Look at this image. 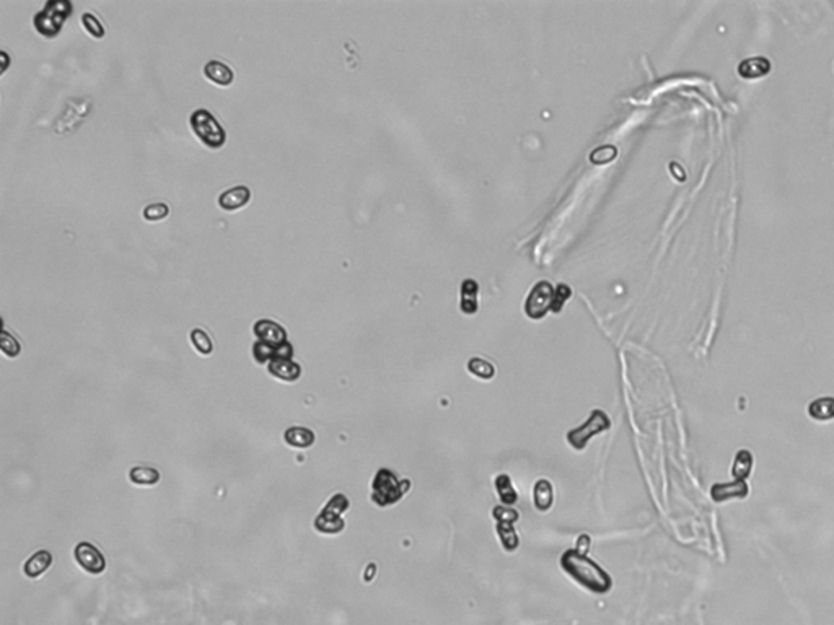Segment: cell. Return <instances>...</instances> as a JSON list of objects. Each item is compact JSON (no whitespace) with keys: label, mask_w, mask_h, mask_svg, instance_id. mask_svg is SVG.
<instances>
[{"label":"cell","mask_w":834,"mask_h":625,"mask_svg":"<svg viewBox=\"0 0 834 625\" xmlns=\"http://www.w3.org/2000/svg\"><path fill=\"white\" fill-rule=\"evenodd\" d=\"M51 563H53V555L48 550H39L26 560V563L23 565V573L28 578H39L51 567Z\"/></svg>","instance_id":"cell-15"},{"label":"cell","mask_w":834,"mask_h":625,"mask_svg":"<svg viewBox=\"0 0 834 625\" xmlns=\"http://www.w3.org/2000/svg\"><path fill=\"white\" fill-rule=\"evenodd\" d=\"M469 372L482 379H491L492 374H494V368H492L491 363L484 362L481 359H473L469 362Z\"/></svg>","instance_id":"cell-26"},{"label":"cell","mask_w":834,"mask_h":625,"mask_svg":"<svg viewBox=\"0 0 834 625\" xmlns=\"http://www.w3.org/2000/svg\"><path fill=\"white\" fill-rule=\"evenodd\" d=\"M267 370L274 378L285 383H293L300 378L302 367L292 362V359H274L267 365Z\"/></svg>","instance_id":"cell-11"},{"label":"cell","mask_w":834,"mask_h":625,"mask_svg":"<svg viewBox=\"0 0 834 625\" xmlns=\"http://www.w3.org/2000/svg\"><path fill=\"white\" fill-rule=\"evenodd\" d=\"M711 493H712V498L716 500V502H725V500H729V498H745L746 495H748V485H746L745 480H734V482L717 484L712 487Z\"/></svg>","instance_id":"cell-13"},{"label":"cell","mask_w":834,"mask_h":625,"mask_svg":"<svg viewBox=\"0 0 834 625\" xmlns=\"http://www.w3.org/2000/svg\"><path fill=\"white\" fill-rule=\"evenodd\" d=\"M204 75L209 82L219 87H230L235 80V73L225 62L209 61L204 66Z\"/></svg>","instance_id":"cell-12"},{"label":"cell","mask_w":834,"mask_h":625,"mask_svg":"<svg viewBox=\"0 0 834 625\" xmlns=\"http://www.w3.org/2000/svg\"><path fill=\"white\" fill-rule=\"evenodd\" d=\"M534 503H536L538 510H547L552 505V487L547 480H538L536 487H534Z\"/></svg>","instance_id":"cell-21"},{"label":"cell","mask_w":834,"mask_h":625,"mask_svg":"<svg viewBox=\"0 0 834 625\" xmlns=\"http://www.w3.org/2000/svg\"><path fill=\"white\" fill-rule=\"evenodd\" d=\"M552 300H554V291H552L551 284L547 282H540L532 290L528 296V302L525 305L527 314L532 318H540L547 311V308L552 307Z\"/></svg>","instance_id":"cell-8"},{"label":"cell","mask_w":834,"mask_h":625,"mask_svg":"<svg viewBox=\"0 0 834 625\" xmlns=\"http://www.w3.org/2000/svg\"><path fill=\"white\" fill-rule=\"evenodd\" d=\"M561 565L579 585L587 588L588 591L603 595V592H608L611 590V577L603 570L600 565H597L593 560L585 557L579 550H568V552L562 555Z\"/></svg>","instance_id":"cell-1"},{"label":"cell","mask_w":834,"mask_h":625,"mask_svg":"<svg viewBox=\"0 0 834 625\" xmlns=\"http://www.w3.org/2000/svg\"><path fill=\"white\" fill-rule=\"evenodd\" d=\"M192 132L199 137V141L209 148H220L225 145L227 134L215 116L207 109H196L190 118Z\"/></svg>","instance_id":"cell-3"},{"label":"cell","mask_w":834,"mask_h":625,"mask_svg":"<svg viewBox=\"0 0 834 625\" xmlns=\"http://www.w3.org/2000/svg\"><path fill=\"white\" fill-rule=\"evenodd\" d=\"M808 414L815 420L834 419V397H819L808 406Z\"/></svg>","instance_id":"cell-19"},{"label":"cell","mask_w":834,"mask_h":625,"mask_svg":"<svg viewBox=\"0 0 834 625\" xmlns=\"http://www.w3.org/2000/svg\"><path fill=\"white\" fill-rule=\"evenodd\" d=\"M0 347H2L3 354H6L7 356H10V359H13V356H17L18 354H20V344H18V342L15 341V337H12L7 331L2 332V342H0Z\"/></svg>","instance_id":"cell-27"},{"label":"cell","mask_w":834,"mask_h":625,"mask_svg":"<svg viewBox=\"0 0 834 625\" xmlns=\"http://www.w3.org/2000/svg\"><path fill=\"white\" fill-rule=\"evenodd\" d=\"M253 331H255V336L261 342L273 347H280L287 342V332H285V329L279 323L273 321V319H260V321H256Z\"/></svg>","instance_id":"cell-9"},{"label":"cell","mask_w":834,"mask_h":625,"mask_svg":"<svg viewBox=\"0 0 834 625\" xmlns=\"http://www.w3.org/2000/svg\"><path fill=\"white\" fill-rule=\"evenodd\" d=\"M72 12L71 2L67 0H51L35 17V26L43 36L53 38L56 36Z\"/></svg>","instance_id":"cell-4"},{"label":"cell","mask_w":834,"mask_h":625,"mask_svg":"<svg viewBox=\"0 0 834 625\" xmlns=\"http://www.w3.org/2000/svg\"><path fill=\"white\" fill-rule=\"evenodd\" d=\"M608 427H610L608 415L601 410H595V412H592V415H590V419L585 422L583 427L575 428L574 432H570L568 435V438L572 446L583 448L590 437H593V435H597V433H601L603 430H606Z\"/></svg>","instance_id":"cell-5"},{"label":"cell","mask_w":834,"mask_h":625,"mask_svg":"<svg viewBox=\"0 0 834 625\" xmlns=\"http://www.w3.org/2000/svg\"><path fill=\"white\" fill-rule=\"evenodd\" d=\"M409 489L408 480H398L395 472L380 469L372 484V500L379 507H388L398 502Z\"/></svg>","instance_id":"cell-2"},{"label":"cell","mask_w":834,"mask_h":625,"mask_svg":"<svg viewBox=\"0 0 834 625\" xmlns=\"http://www.w3.org/2000/svg\"><path fill=\"white\" fill-rule=\"evenodd\" d=\"M315 527L321 534H339L344 529V521L338 513L323 510L315 520Z\"/></svg>","instance_id":"cell-17"},{"label":"cell","mask_w":834,"mask_h":625,"mask_svg":"<svg viewBox=\"0 0 834 625\" xmlns=\"http://www.w3.org/2000/svg\"><path fill=\"white\" fill-rule=\"evenodd\" d=\"M497 484V490H499L500 493V500L502 503L505 505H514L517 502V492H515V489L512 487V482H510L509 475H499L496 480Z\"/></svg>","instance_id":"cell-23"},{"label":"cell","mask_w":834,"mask_h":625,"mask_svg":"<svg viewBox=\"0 0 834 625\" xmlns=\"http://www.w3.org/2000/svg\"><path fill=\"white\" fill-rule=\"evenodd\" d=\"M170 215V207L167 203L163 202H155V203H149L144 208V212H142V217L147 221H161L165 220Z\"/></svg>","instance_id":"cell-25"},{"label":"cell","mask_w":834,"mask_h":625,"mask_svg":"<svg viewBox=\"0 0 834 625\" xmlns=\"http://www.w3.org/2000/svg\"><path fill=\"white\" fill-rule=\"evenodd\" d=\"M284 440L289 446L305 450V448H310L315 443V433L307 427H290L285 430Z\"/></svg>","instance_id":"cell-16"},{"label":"cell","mask_w":834,"mask_h":625,"mask_svg":"<svg viewBox=\"0 0 834 625\" xmlns=\"http://www.w3.org/2000/svg\"><path fill=\"white\" fill-rule=\"evenodd\" d=\"M129 479H131V482L136 484V485H144V487H150V485L158 484L160 472L156 471L155 467L136 466V467H132L131 472H129Z\"/></svg>","instance_id":"cell-18"},{"label":"cell","mask_w":834,"mask_h":625,"mask_svg":"<svg viewBox=\"0 0 834 625\" xmlns=\"http://www.w3.org/2000/svg\"><path fill=\"white\" fill-rule=\"evenodd\" d=\"M494 518L499 521L497 531H499V538L502 541V544H504V547L507 550L517 549L518 539H517V534H515L514 523L517 521L518 513L512 510V508L497 507L494 510Z\"/></svg>","instance_id":"cell-7"},{"label":"cell","mask_w":834,"mask_h":625,"mask_svg":"<svg viewBox=\"0 0 834 625\" xmlns=\"http://www.w3.org/2000/svg\"><path fill=\"white\" fill-rule=\"evenodd\" d=\"M73 557H75V562L80 565L87 573H90V575H100V573L105 572L106 560L103 554H101L93 544H77L75 550H73Z\"/></svg>","instance_id":"cell-6"},{"label":"cell","mask_w":834,"mask_h":625,"mask_svg":"<svg viewBox=\"0 0 834 625\" xmlns=\"http://www.w3.org/2000/svg\"><path fill=\"white\" fill-rule=\"evenodd\" d=\"M82 25H84L87 33L93 36L95 39H101L106 35L105 26L101 25V21L98 20V18H96L93 13H90V12L82 13Z\"/></svg>","instance_id":"cell-24"},{"label":"cell","mask_w":834,"mask_h":625,"mask_svg":"<svg viewBox=\"0 0 834 625\" xmlns=\"http://www.w3.org/2000/svg\"><path fill=\"white\" fill-rule=\"evenodd\" d=\"M771 72V62L766 57H750L746 61L740 62L738 73L740 77L746 80H754V78H761L766 73Z\"/></svg>","instance_id":"cell-14"},{"label":"cell","mask_w":834,"mask_h":625,"mask_svg":"<svg viewBox=\"0 0 834 625\" xmlns=\"http://www.w3.org/2000/svg\"><path fill=\"white\" fill-rule=\"evenodd\" d=\"M190 339H191L192 347H194V349L197 352H199L201 355L207 356V355L212 354V350H214V345H212V341H210L209 334H207L206 331L199 329V327H197V329H192L191 331Z\"/></svg>","instance_id":"cell-22"},{"label":"cell","mask_w":834,"mask_h":625,"mask_svg":"<svg viewBox=\"0 0 834 625\" xmlns=\"http://www.w3.org/2000/svg\"><path fill=\"white\" fill-rule=\"evenodd\" d=\"M751 467H753V456H751V453L746 450L736 453L734 469H732V474H734L735 480H745L748 478Z\"/></svg>","instance_id":"cell-20"},{"label":"cell","mask_w":834,"mask_h":625,"mask_svg":"<svg viewBox=\"0 0 834 625\" xmlns=\"http://www.w3.org/2000/svg\"><path fill=\"white\" fill-rule=\"evenodd\" d=\"M251 201V191L246 186H235L220 194L217 202L222 210L233 212L239 210Z\"/></svg>","instance_id":"cell-10"}]
</instances>
